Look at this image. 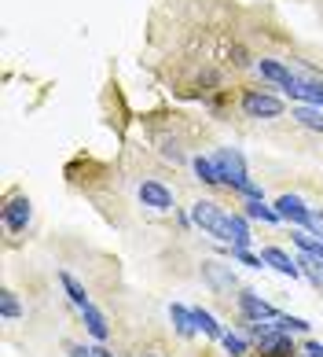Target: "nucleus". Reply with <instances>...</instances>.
<instances>
[{"mask_svg":"<svg viewBox=\"0 0 323 357\" xmlns=\"http://www.w3.org/2000/svg\"><path fill=\"white\" fill-rule=\"evenodd\" d=\"M276 328H279V332H287V335H308V332H313V324H308L305 317H294V313H279Z\"/></svg>","mask_w":323,"mask_h":357,"instance_id":"obj_21","label":"nucleus"},{"mask_svg":"<svg viewBox=\"0 0 323 357\" xmlns=\"http://www.w3.org/2000/svg\"><path fill=\"white\" fill-rule=\"evenodd\" d=\"M242 214H246L250 221H261V225H276V221H283V218H279V210H276V206H268L265 199H246Z\"/></svg>","mask_w":323,"mask_h":357,"instance_id":"obj_19","label":"nucleus"},{"mask_svg":"<svg viewBox=\"0 0 323 357\" xmlns=\"http://www.w3.org/2000/svg\"><path fill=\"white\" fill-rule=\"evenodd\" d=\"M258 70H261V77L265 82H272V85H279L283 92L287 89H294V82H298V74H294L287 63H279V59H258Z\"/></svg>","mask_w":323,"mask_h":357,"instance_id":"obj_9","label":"nucleus"},{"mask_svg":"<svg viewBox=\"0 0 323 357\" xmlns=\"http://www.w3.org/2000/svg\"><path fill=\"white\" fill-rule=\"evenodd\" d=\"M290 118L305 129L323 133V107H316V103H298V107H290Z\"/></svg>","mask_w":323,"mask_h":357,"instance_id":"obj_16","label":"nucleus"},{"mask_svg":"<svg viewBox=\"0 0 323 357\" xmlns=\"http://www.w3.org/2000/svg\"><path fill=\"white\" fill-rule=\"evenodd\" d=\"M276 210H279V218L287 221V225H294V229H305L308 225V214H313V206H305V199L301 195H279V199L272 203Z\"/></svg>","mask_w":323,"mask_h":357,"instance_id":"obj_6","label":"nucleus"},{"mask_svg":"<svg viewBox=\"0 0 323 357\" xmlns=\"http://www.w3.org/2000/svg\"><path fill=\"white\" fill-rule=\"evenodd\" d=\"M258 347H261V357H294L298 354V347H294V339L287 332H272L268 339H261Z\"/></svg>","mask_w":323,"mask_h":357,"instance_id":"obj_13","label":"nucleus"},{"mask_svg":"<svg viewBox=\"0 0 323 357\" xmlns=\"http://www.w3.org/2000/svg\"><path fill=\"white\" fill-rule=\"evenodd\" d=\"M162 155H166L173 166H180V162H184V151H180V144H177V140H173V144L166 140V148H162Z\"/></svg>","mask_w":323,"mask_h":357,"instance_id":"obj_27","label":"nucleus"},{"mask_svg":"<svg viewBox=\"0 0 323 357\" xmlns=\"http://www.w3.org/2000/svg\"><path fill=\"white\" fill-rule=\"evenodd\" d=\"M96 357H114V354H111V350H107V347H103V342H96Z\"/></svg>","mask_w":323,"mask_h":357,"instance_id":"obj_29","label":"nucleus"},{"mask_svg":"<svg viewBox=\"0 0 323 357\" xmlns=\"http://www.w3.org/2000/svg\"><path fill=\"white\" fill-rule=\"evenodd\" d=\"M261 258H265V266H268V269H276L279 276H287V280H301L298 258L287 255L283 247H265V250H261Z\"/></svg>","mask_w":323,"mask_h":357,"instance_id":"obj_7","label":"nucleus"},{"mask_svg":"<svg viewBox=\"0 0 323 357\" xmlns=\"http://www.w3.org/2000/svg\"><path fill=\"white\" fill-rule=\"evenodd\" d=\"M33 221V203L26 199V195H15V199H8L4 206V225L11 232H26V225Z\"/></svg>","mask_w":323,"mask_h":357,"instance_id":"obj_8","label":"nucleus"},{"mask_svg":"<svg viewBox=\"0 0 323 357\" xmlns=\"http://www.w3.org/2000/svg\"><path fill=\"white\" fill-rule=\"evenodd\" d=\"M191 310H195V324H198V332L206 335V339H217V342H221L228 328H224V324H221L210 310H202V306H191Z\"/></svg>","mask_w":323,"mask_h":357,"instance_id":"obj_17","label":"nucleus"},{"mask_svg":"<svg viewBox=\"0 0 323 357\" xmlns=\"http://www.w3.org/2000/svg\"><path fill=\"white\" fill-rule=\"evenodd\" d=\"M305 229L323 240V210H316V206H313V214H308V225H305Z\"/></svg>","mask_w":323,"mask_h":357,"instance_id":"obj_26","label":"nucleus"},{"mask_svg":"<svg viewBox=\"0 0 323 357\" xmlns=\"http://www.w3.org/2000/svg\"><path fill=\"white\" fill-rule=\"evenodd\" d=\"M242 114L268 122V118H279V114H283V100H279V96H272V92L250 89L246 96H242Z\"/></svg>","mask_w":323,"mask_h":357,"instance_id":"obj_4","label":"nucleus"},{"mask_svg":"<svg viewBox=\"0 0 323 357\" xmlns=\"http://www.w3.org/2000/svg\"><path fill=\"white\" fill-rule=\"evenodd\" d=\"M202 280H206L213 291H232L235 287V273L221 266V261H202Z\"/></svg>","mask_w":323,"mask_h":357,"instance_id":"obj_11","label":"nucleus"},{"mask_svg":"<svg viewBox=\"0 0 323 357\" xmlns=\"http://www.w3.org/2000/svg\"><path fill=\"white\" fill-rule=\"evenodd\" d=\"M59 284H63L66 298H70L77 310H81V306H88V302H92V298H88V291H85V284H81L74 273H66V269H63V273H59Z\"/></svg>","mask_w":323,"mask_h":357,"instance_id":"obj_18","label":"nucleus"},{"mask_svg":"<svg viewBox=\"0 0 323 357\" xmlns=\"http://www.w3.org/2000/svg\"><path fill=\"white\" fill-rule=\"evenodd\" d=\"M301 354H305V357H323V342H316V339H308L305 347H301Z\"/></svg>","mask_w":323,"mask_h":357,"instance_id":"obj_28","label":"nucleus"},{"mask_svg":"<svg viewBox=\"0 0 323 357\" xmlns=\"http://www.w3.org/2000/svg\"><path fill=\"white\" fill-rule=\"evenodd\" d=\"M169 324H173V332H177L180 339H191V335H198L195 310H191V306H184V302H169Z\"/></svg>","mask_w":323,"mask_h":357,"instance_id":"obj_10","label":"nucleus"},{"mask_svg":"<svg viewBox=\"0 0 323 357\" xmlns=\"http://www.w3.org/2000/svg\"><path fill=\"white\" fill-rule=\"evenodd\" d=\"M0 317H4V321H19L22 317V302H19L15 291H0Z\"/></svg>","mask_w":323,"mask_h":357,"instance_id":"obj_23","label":"nucleus"},{"mask_svg":"<svg viewBox=\"0 0 323 357\" xmlns=\"http://www.w3.org/2000/svg\"><path fill=\"white\" fill-rule=\"evenodd\" d=\"M290 243L298 247L305 258H313V261H320V266H323V240H320V236H313L308 229H294L290 232Z\"/></svg>","mask_w":323,"mask_h":357,"instance_id":"obj_14","label":"nucleus"},{"mask_svg":"<svg viewBox=\"0 0 323 357\" xmlns=\"http://www.w3.org/2000/svg\"><path fill=\"white\" fill-rule=\"evenodd\" d=\"M191 169L202 184H221V174H217V162H213L210 155H195L191 158Z\"/></svg>","mask_w":323,"mask_h":357,"instance_id":"obj_20","label":"nucleus"},{"mask_svg":"<svg viewBox=\"0 0 323 357\" xmlns=\"http://www.w3.org/2000/svg\"><path fill=\"white\" fill-rule=\"evenodd\" d=\"M239 313H242V321H246V324H253V321H276L283 310H276L272 302L261 298L253 287H242L239 291Z\"/></svg>","mask_w":323,"mask_h":357,"instance_id":"obj_3","label":"nucleus"},{"mask_svg":"<svg viewBox=\"0 0 323 357\" xmlns=\"http://www.w3.org/2000/svg\"><path fill=\"white\" fill-rule=\"evenodd\" d=\"M81 321H85L88 335L96 339V342H107V339H111V324H107L103 310H96V306H92V302H88V306H81Z\"/></svg>","mask_w":323,"mask_h":357,"instance_id":"obj_12","label":"nucleus"},{"mask_svg":"<svg viewBox=\"0 0 323 357\" xmlns=\"http://www.w3.org/2000/svg\"><path fill=\"white\" fill-rule=\"evenodd\" d=\"M191 221H195V229H202L206 236H213V240H221L228 247V210H221L213 199H198L191 206Z\"/></svg>","mask_w":323,"mask_h":357,"instance_id":"obj_2","label":"nucleus"},{"mask_svg":"<svg viewBox=\"0 0 323 357\" xmlns=\"http://www.w3.org/2000/svg\"><path fill=\"white\" fill-rule=\"evenodd\" d=\"M221 347L232 354V357H242L250 350V342H246V335H239V332H224V339H221Z\"/></svg>","mask_w":323,"mask_h":357,"instance_id":"obj_24","label":"nucleus"},{"mask_svg":"<svg viewBox=\"0 0 323 357\" xmlns=\"http://www.w3.org/2000/svg\"><path fill=\"white\" fill-rule=\"evenodd\" d=\"M210 158L217 162V174H221V184H224V188H235V192L246 195V199H265V192L258 188V184H253L250 169H246V158H242L239 148H217Z\"/></svg>","mask_w":323,"mask_h":357,"instance_id":"obj_1","label":"nucleus"},{"mask_svg":"<svg viewBox=\"0 0 323 357\" xmlns=\"http://www.w3.org/2000/svg\"><path fill=\"white\" fill-rule=\"evenodd\" d=\"M66 357H96V347H85V342H66Z\"/></svg>","mask_w":323,"mask_h":357,"instance_id":"obj_25","label":"nucleus"},{"mask_svg":"<svg viewBox=\"0 0 323 357\" xmlns=\"http://www.w3.org/2000/svg\"><path fill=\"white\" fill-rule=\"evenodd\" d=\"M253 232H250V218L246 214H228V247H250Z\"/></svg>","mask_w":323,"mask_h":357,"instance_id":"obj_15","label":"nucleus"},{"mask_svg":"<svg viewBox=\"0 0 323 357\" xmlns=\"http://www.w3.org/2000/svg\"><path fill=\"white\" fill-rule=\"evenodd\" d=\"M228 258L239 261V266H246V269H268V266H265V258H261V255H253L250 247H228Z\"/></svg>","mask_w":323,"mask_h":357,"instance_id":"obj_22","label":"nucleus"},{"mask_svg":"<svg viewBox=\"0 0 323 357\" xmlns=\"http://www.w3.org/2000/svg\"><path fill=\"white\" fill-rule=\"evenodd\" d=\"M136 195H140V203H143L147 210H158V214H166V210H177V203H173V192H169L162 181H140Z\"/></svg>","mask_w":323,"mask_h":357,"instance_id":"obj_5","label":"nucleus"}]
</instances>
